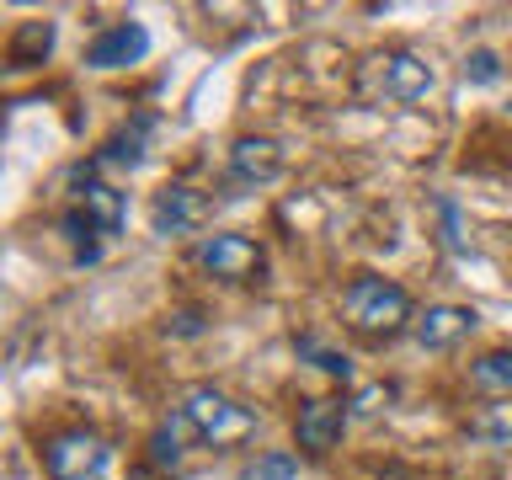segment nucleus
I'll list each match as a JSON object with an SVG mask.
<instances>
[{"label":"nucleus","instance_id":"nucleus-20","mask_svg":"<svg viewBox=\"0 0 512 480\" xmlns=\"http://www.w3.org/2000/svg\"><path fill=\"white\" fill-rule=\"evenodd\" d=\"M304 352H310V358H315V368H320V374H331V379H352V363H347V352H326V347H315V342H304Z\"/></svg>","mask_w":512,"mask_h":480},{"label":"nucleus","instance_id":"nucleus-8","mask_svg":"<svg viewBox=\"0 0 512 480\" xmlns=\"http://www.w3.org/2000/svg\"><path fill=\"white\" fill-rule=\"evenodd\" d=\"M347 432V406L342 400H304L299 406V422H294V438L304 454H331Z\"/></svg>","mask_w":512,"mask_h":480},{"label":"nucleus","instance_id":"nucleus-19","mask_svg":"<svg viewBox=\"0 0 512 480\" xmlns=\"http://www.w3.org/2000/svg\"><path fill=\"white\" fill-rule=\"evenodd\" d=\"M464 80H470V86H496V80H502V59H496L491 48H475V54L464 59Z\"/></svg>","mask_w":512,"mask_h":480},{"label":"nucleus","instance_id":"nucleus-7","mask_svg":"<svg viewBox=\"0 0 512 480\" xmlns=\"http://www.w3.org/2000/svg\"><path fill=\"white\" fill-rule=\"evenodd\" d=\"M283 171V150L267 134H246L230 144V187H267Z\"/></svg>","mask_w":512,"mask_h":480},{"label":"nucleus","instance_id":"nucleus-6","mask_svg":"<svg viewBox=\"0 0 512 480\" xmlns=\"http://www.w3.org/2000/svg\"><path fill=\"white\" fill-rule=\"evenodd\" d=\"M203 219H208V198H203L198 187H187V182H171V187H160L155 198H150V230L160 240L192 235Z\"/></svg>","mask_w":512,"mask_h":480},{"label":"nucleus","instance_id":"nucleus-11","mask_svg":"<svg viewBox=\"0 0 512 480\" xmlns=\"http://www.w3.org/2000/svg\"><path fill=\"white\" fill-rule=\"evenodd\" d=\"M470 331H475V310H470V304H432L427 315H416V342H422L427 352L454 347Z\"/></svg>","mask_w":512,"mask_h":480},{"label":"nucleus","instance_id":"nucleus-4","mask_svg":"<svg viewBox=\"0 0 512 480\" xmlns=\"http://www.w3.org/2000/svg\"><path fill=\"white\" fill-rule=\"evenodd\" d=\"M192 262H198L208 278H219V283H251L256 272L267 267V256H262V246H256L251 235H208V240H198V251H192Z\"/></svg>","mask_w":512,"mask_h":480},{"label":"nucleus","instance_id":"nucleus-1","mask_svg":"<svg viewBox=\"0 0 512 480\" xmlns=\"http://www.w3.org/2000/svg\"><path fill=\"white\" fill-rule=\"evenodd\" d=\"M432 64L422 54H411V48H390V54H374L358 70V96L363 102H390V107H411L422 102V96L432 91Z\"/></svg>","mask_w":512,"mask_h":480},{"label":"nucleus","instance_id":"nucleus-23","mask_svg":"<svg viewBox=\"0 0 512 480\" xmlns=\"http://www.w3.org/2000/svg\"><path fill=\"white\" fill-rule=\"evenodd\" d=\"M134 480H155V470H150V464H139V470H134Z\"/></svg>","mask_w":512,"mask_h":480},{"label":"nucleus","instance_id":"nucleus-22","mask_svg":"<svg viewBox=\"0 0 512 480\" xmlns=\"http://www.w3.org/2000/svg\"><path fill=\"white\" fill-rule=\"evenodd\" d=\"M166 331H171V336H198V331H203V315H198V310H182V315H171Z\"/></svg>","mask_w":512,"mask_h":480},{"label":"nucleus","instance_id":"nucleus-13","mask_svg":"<svg viewBox=\"0 0 512 480\" xmlns=\"http://www.w3.org/2000/svg\"><path fill=\"white\" fill-rule=\"evenodd\" d=\"M192 438V427H187V416L176 411L171 422H160L150 432V470H176L182 464V443Z\"/></svg>","mask_w":512,"mask_h":480},{"label":"nucleus","instance_id":"nucleus-12","mask_svg":"<svg viewBox=\"0 0 512 480\" xmlns=\"http://www.w3.org/2000/svg\"><path fill=\"white\" fill-rule=\"evenodd\" d=\"M155 128L150 112H139L128 128H118V134L107 139V150H102V166H123V171H139L144 166V134Z\"/></svg>","mask_w":512,"mask_h":480},{"label":"nucleus","instance_id":"nucleus-5","mask_svg":"<svg viewBox=\"0 0 512 480\" xmlns=\"http://www.w3.org/2000/svg\"><path fill=\"white\" fill-rule=\"evenodd\" d=\"M107 464H112V448L96 432H59L43 448V470L54 480H102Z\"/></svg>","mask_w":512,"mask_h":480},{"label":"nucleus","instance_id":"nucleus-2","mask_svg":"<svg viewBox=\"0 0 512 480\" xmlns=\"http://www.w3.org/2000/svg\"><path fill=\"white\" fill-rule=\"evenodd\" d=\"M342 315L347 326H358L363 336H395L400 326L411 320V294L379 272H358L347 288H342Z\"/></svg>","mask_w":512,"mask_h":480},{"label":"nucleus","instance_id":"nucleus-10","mask_svg":"<svg viewBox=\"0 0 512 480\" xmlns=\"http://www.w3.org/2000/svg\"><path fill=\"white\" fill-rule=\"evenodd\" d=\"M75 214L107 240V235H118L123 224H128V198H123L118 187H107V182H96V176H86V182L75 187Z\"/></svg>","mask_w":512,"mask_h":480},{"label":"nucleus","instance_id":"nucleus-9","mask_svg":"<svg viewBox=\"0 0 512 480\" xmlns=\"http://www.w3.org/2000/svg\"><path fill=\"white\" fill-rule=\"evenodd\" d=\"M144 54H150V32H144L139 22H118V27H107V32L91 38L86 64L91 70H123V64H139Z\"/></svg>","mask_w":512,"mask_h":480},{"label":"nucleus","instance_id":"nucleus-17","mask_svg":"<svg viewBox=\"0 0 512 480\" xmlns=\"http://www.w3.org/2000/svg\"><path fill=\"white\" fill-rule=\"evenodd\" d=\"M246 480H299V459L288 454V448H272V454L256 459V470Z\"/></svg>","mask_w":512,"mask_h":480},{"label":"nucleus","instance_id":"nucleus-16","mask_svg":"<svg viewBox=\"0 0 512 480\" xmlns=\"http://www.w3.org/2000/svg\"><path fill=\"white\" fill-rule=\"evenodd\" d=\"M64 235H70V246H75V262H96V256H102V235H96L75 208L64 214Z\"/></svg>","mask_w":512,"mask_h":480},{"label":"nucleus","instance_id":"nucleus-15","mask_svg":"<svg viewBox=\"0 0 512 480\" xmlns=\"http://www.w3.org/2000/svg\"><path fill=\"white\" fill-rule=\"evenodd\" d=\"M470 379H475V390L512 395V352H480L470 363Z\"/></svg>","mask_w":512,"mask_h":480},{"label":"nucleus","instance_id":"nucleus-14","mask_svg":"<svg viewBox=\"0 0 512 480\" xmlns=\"http://www.w3.org/2000/svg\"><path fill=\"white\" fill-rule=\"evenodd\" d=\"M48 48H54V22H22L11 38V64L27 70V64H43Z\"/></svg>","mask_w":512,"mask_h":480},{"label":"nucleus","instance_id":"nucleus-24","mask_svg":"<svg viewBox=\"0 0 512 480\" xmlns=\"http://www.w3.org/2000/svg\"><path fill=\"white\" fill-rule=\"evenodd\" d=\"M379 480H411V475H406V470H384Z\"/></svg>","mask_w":512,"mask_h":480},{"label":"nucleus","instance_id":"nucleus-3","mask_svg":"<svg viewBox=\"0 0 512 480\" xmlns=\"http://www.w3.org/2000/svg\"><path fill=\"white\" fill-rule=\"evenodd\" d=\"M182 416H187V427H192V443H203V448H235V443H246L251 432H256V411L235 406L230 395L208 390V384L187 390Z\"/></svg>","mask_w":512,"mask_h":480},{"label":"nucleus","instance_id":"nucleus-18","mask_svg":"<svg viewBox=\"0 0 512 480\" xmlns=\"http://www.w3.org/2000/svg\"><path fill=\"white\" fill-rule=\"evenodd\" d=\"M475 438H486V443H507L512 438V406H491L486 416H475L470 422Z\"/></svg>","mask_w":512,"mask_h":480},{"label":"nucleus","instance_id":"nucleus-21","mask_svg":"<svg viewBox=\"0 0 512 480\" xmlns=\"http://www.w3.org/2000/svg\"><path fill=\"white\" fill-rule=\"evenodd\" d=\"M438 214H443V240H448V246H454V251H464V235H459V208H454V198H438Z\"/></svg>","mask_w":512,"mask_h":480}]
</instances>
